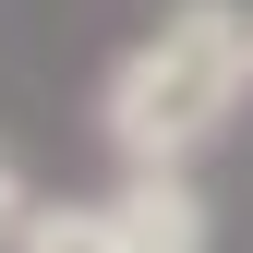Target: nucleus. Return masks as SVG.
<instances>
[{"label": "nucleus", "mask_w": 253, "mask_h": 253, "mask_svg": "<svg viewBox=\"0 0 253 253\" xmlns=\"http://www.w3.org/2000/svg\"><path fill=\"white\" fill-rule=\"evenodd\" d=\"M253 97V12L241 0H169L97 84V133L121 169H193Z\"/></svg>", "instance_id": "1"}, {"label": "nucleus", "mask_w": 253, "mask_h": 253, "mask_svg": "<svg viewBox=\"0 0 253 253\" xmlns=\"http://www.w3.org/2000/svg\"><path fill=\"white\" fill-rule=\"evenodd\" d=\"M109 217H121V241H145V253H205V241H217V217H205V193H193V169H121Z\"/></svg>", "instance_id": "2"}, {"label": "nucleus", "mask_w": 253, "mask_h": 253, "mask_svg": "<svg viewBox=\"0 0 253 253\" xmlns=\"http://www.w3.org/2000/svg\"><path fill=\"white\" fill-rule=\"evenodd\" d=\"M12 253H121V217L84 205V193H37V217H24Z\"/></svg>", "instance_id": "3"}, {"label": "nucleus", "mask_w": 253, "mask_h": 253, "mask_svg": "<svg viewBox=\"0 0 253 253\" xmlns=\"http://www.w3.org/2000/svg\"><path fill=\"white\" fill-rule=\"evenodd\" d=\"M24 217H37V181H24V169H12V145H0V253L24 241Z\"/></svg>", "instance_id": "4"}, {"label": "nucleus", "mask_w": 253, "mask_h": 253, "mask_svg": "<svg viewBox=\"0 0 253 253\" xmlns=\"http://www.w3.org/2000/svg\"><path fill=\"white\" fill-rule=\"evenodd\" d=\"M121 253H145V241H121Z\"/></svg>", "instance_id": "5"}]
</instances>
